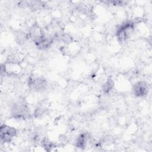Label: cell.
Here are the masks:
<instances>
[{
  "mask_svg": "<svg viewBox=\"0 0 152 152\" xmlns=\"http://www.w3.org/2000/svg\"><path fill=\"white\" fill-rule=\"evenodd\" d=\"M27 34L28 38L31 39L34 43L36 42L46 35L43 30L37 24H34L30 27Z\"/></svg>",
  "mask_w": 152,
  "mask_h": 152,
  "instance_id": "8992f818",
  "label": "cell"
},
{
  "mask_svg": "<svg viewBox=\"0 0 152 152\" xmlns=\"http://www.w3.org/2000/svg\"><path fill=\"white\" fill-rule=\"evenodd\" d=\"M90 138V135L88 132H84L81 133L76 138L75 147L80 149L85 148Z\"/></svg>",
  "mask_w": 152,
  "mask_h": 152,
  "instance_id": "ba28073f",
  "label": "cell"
},
{
  "mask_svg": "<svg viewBox=\"0 0 152 152\" xmlns=\"http://www.w3.org/2000/svg\"><path fill=\"white\" fill-rule=\"evenodd\" d=\"M46 113V109L43 106L37 107L34 112V116L35 118H40L43 116Z\"/></svg>",
  "mask_w": 152,
  "mask_h": 152,
  "instance_id": "8fae6325",
  "label": "cell"
},
{
  "mask_svg": "<svg viewBox=\"0 0 152 152\" xmlns=\"http://www.w3.org/2000/svg\"><path fill=\"white\" fill-rule=\"evenodd\" d=\"M53 39L54 38H53L52 37L45 35L40 40L35 42L34 44L38 49L40 50H44L49 48L52 45Z\"/></svg>",
  "mask_w": 152,
  "mask_h": 152,
  "instance_id": "52a82bcc",
  "label": "cell"
},
{
  "mask_svg": "<svg viewBox=\"0 0 152 152\" xmlns=\"http://www.w3.org/2000/svg\"><path fill=\"white\" fill-rule=\"evenodd\" d=\"M41 144L42 147L46 151H51L53 148L55 147V144L47 138H43L41 141Z\"/></svg>",
  "mask_w": 152,
  "mask_h": 152,
  "instance_id": "30bf717a",
  "label": "cell"
},
{
  "mask_svg": "<svg viewBox=\"0 0 152 152\" xmlns=\"http://www.w3.org/2000/svg\"><path fill=\"white\" fill-rule=\"evenodd\" d=\"M28 86L34 91H43L47 87L46 80L42 77L34 75H30L27 81Z\"/></svg>",
  "mask_w": 152,
  "mask_h": 152,
  "instance_id": "277c9868",
  "label": "cell"
},
{
  "mask_svg": "<svg viewBox=\"0 0 152 152\" xmlns=\"http://www.w3.org/2000/svg\"><path fill=\"white\" fill-rule=\"evenodd\" d=\"M115 83L113 80L111 78H108L102 86V91L103 93L105 94H109L113 89Z\"/></svg>",
  "mask_w": 152,
  "mask_h": 152,
  "instance_id": "9c48e42d",
  "label": "cell"
},
{
  "mask_svg": "<svg viewBox=\"0 0 152 152\" xmlns=\"http://www.w3.org/2000/svg\"><path fill=\"white\" fill-rule=\"evenodd\" d=\"M17 134V129L7 124H1L0 126V137L1 142L4 143L10 142Z\"/></svg>",
  "mask_w": 152,
  "mask_h": 152,
  "instance_id": "3957f363",
  "label": "cell"
},
{
  "mask_svg": "<svg viewBox=\"0 0 152 152\" xmlns=\"http://www.w3.org/2000/svg\"><path fill=\"white\" fill-rule=\"evenodd\" d=\"M10 112L12 116L16 119H26L30 115L28 105L24 99L15 102L11 106Z\"/></svg>",
  "mask_w": 152,
  "mask_h": 152,
  "instance_id": "6da1fadb",
  "label": "cell"
},
{
  "mask_svg": "<svg viewBox=\"0 0 152 152\" xmlns=\"http://www.w3.org/2000/svg\"><path fill=\"white\" fill-rule=\"evenodd\" d=\"M148 85L145 81H139L132 86V93L137 97H143L148 93Z\"/></svg>",
  "mask_w": 152,
  "mask_h": 152,
  "instance_id": "5b68a950",
  "label": "cell"
},
{
  "mask_svg": "<svg viewBox=\"0 0 152 152\" xmlns=\"http://www.w3.org/2000/svg\"><path fill=\"white\" fill-rule=\"evenodd\" d=\"M135 29V23L126 21L120 24L116 28V37L120 43L126 42L132 34Z\"/></svg>",
  "mask_w": 152,
  "mask_h": 152,
  "instance_id": "7a4b0ae2",
  "label": "cell"
}]
</instances>
